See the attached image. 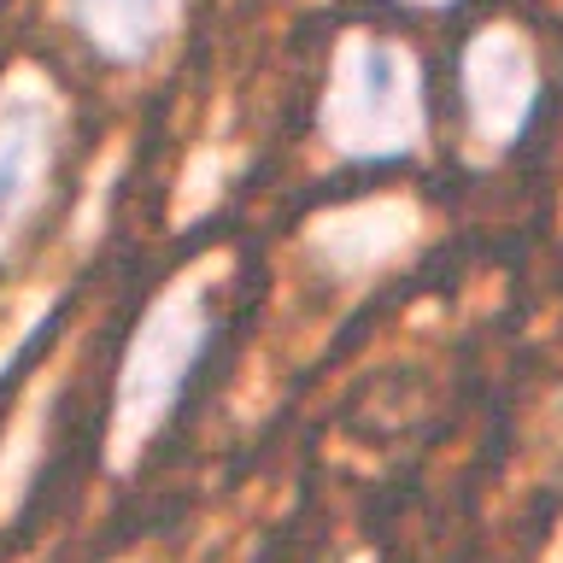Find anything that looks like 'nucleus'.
Wrapping results in <instances>:
<instances>
[{"instance_id": "nucleus-1", "label": "nucleus", "mask_w": 563, "mask_h": 563, "mask_svg": "<svg viewBox=\"0 0 563 563\" xmlns=\"http://www.w3.org/2000/svg\"><path fill=\"white\" fill-rule=\"evenodd\" d=\"M53 165V118L35 95L0 100V253L24 229V218L42 200Z\"/></svg>"}, {"instance_id": "nucleus-2", "label": "nucleus", "mask_w": 563, "mask_h": 563, "mask_svg": "<svg viewBox=\"0 0 563 563\" xmlns=\"http://www.w3.org/2000/svg\"><path fill=\"white\" fill-rule=\"evenodd\" d=\"M70 12H77L88 42H100L118 59H135V53H147L165 0H70Z\"/></svg>"}]
</instances>
